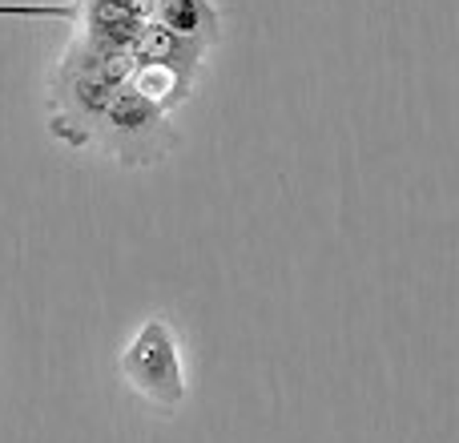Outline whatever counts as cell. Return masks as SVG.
Masks as SVG:
<instances>
[{
  "mask_svg": "<svg viewBox=\"0 0 459 443\" xmlns=\"http://www.w3.org/2000/svg\"><path fill=\"white\" fill-rule=\"evenodd\" d=\"M117 371L142 399L166 407V412L182 407L186 375H182V359H178V339H174L166 318L142 323V331L134 334V343L121 351Z\"/></svg>",
  "mask_w": 459,
  "mask_h": 443,
  "instance_id": "6da1fadb",
  "label": "cell"
},
{
  "mask_svg": "<svg viewBox=\"0 0 459 443\" xmlns=\"http://www.w3.org/2000/svg\"><path fill=\"white\" fill-rule=\"evenodd\" d=\"M105 126H109V137H113V153L121 161H158L169 145L153 142V137H174L166 129V109L142 97L134 85H121V93L113 97V105L105 109Z\"/></svg>",
  "mask_w": 459,
  "mask_h": 443,
  "instance_id": "7a4b0ae2",
  "label": "cell"
},
{
  "mask_svg": "<svg viewBox=\"0 0 459 443\" xmlns=\"http://www.w3.org/2000/svg\"><path fill=\"white\" fill-rule=\"evenodd\" d=\"M150 4H153V0H150Z\"/></svg>",
  "mask_w": 459,
  "mask_h": 443,
  "instance_id": "5b68a950",
  "label": "cell"
},
{
  "mask_svg": "<svg viewBox=\"0 0 459 443\" xmlns=\"http://www.w3.org/2000/svg\"><path fill=\"white\" fill-rule=\"evenodd\" d=\"M153 21L198 45H210L218 37V16L210 0H153Z\"/></svg>",
  "mask_w": 459,
  "mask_h": 443,
  "instance_id": "3957f363",
  "label": "cell"
},
{
  "mask_svg": "<svg viewBox=\"0 0 459 443\" xmlns=\"http://www.w3.org/2000/svg\"><path fill=\"white\" fill-rule=\"evenodd\" d=\"M129 85H134L142 97H150L158 109H174V105L186 97V89H190V73L178 69V65L137 61V69H134V77H129Z\"/></svg>",
  "mask_w": 459,
  "mask_h": 443,
  "instance_id": "277c9868",
  "label": "cell"
}]
</instances>
